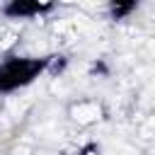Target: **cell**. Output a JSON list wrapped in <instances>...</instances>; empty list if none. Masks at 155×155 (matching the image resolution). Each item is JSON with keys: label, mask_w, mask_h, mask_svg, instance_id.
Listing matches in <instances>:
<instances>
[{"label": "cell", "mask_w": 155, "mask_h": 155, "mask_svg": "<svg viewBox=\"0 0 155 155\" xmlns=\"http://www.w3.org/2000/svg\"><path fill=\"white\" fill-rule=\"evenodd\" d=\"M46 65V58L34 61V58H10L0 63V92H15L24 85H29L41 68Z\"/></svg>", "instance_id": "1"}]
</instances>
